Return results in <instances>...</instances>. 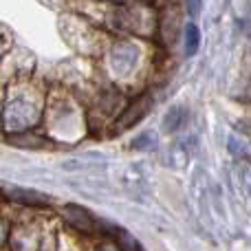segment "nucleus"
<instances>
[{"mask_svg": "<svg viewBox=\"0 0 251 251\" xmlns=\"http://www.w3.org/2000/svg\"><path fill=\"white\" fill-rule=\"evenodd\" d=\"M40 117V104L29 97H16L7 104L4 110V130L7 132H22L31 128Z\"/></svg>", "mask_w": 251, "mask_h": 251, "instance_id": "1", "label": "nucleus"}, {"mask_svg": "<svg viewBox=\"0 0 251 251\" xmlns=\"http://www.w3.org/2000/svg\"><path fill=\"white\" fill-rule=\"evenodd\" d=\"M150 108H152L150 95H143V97H139V100H134L132 104L128 106V110H126L122 117H119V122L115 124V130H117V132H122V130L132 128L134 124H139L143 117H146Z\"/></svg>", "mask_w": 251, "mask_h": 251, "instance_id": "3", "label": "nucleus"}, {"mask_svg": "<svg viewBox=\"0 0 251 251\" xmlns=\"http://www.w3.org/2000/svg\"><path fill=\"white\" fill-rule=\"evenodd\" d=\"M199 44H201L199 26L190 22V25L185 26V55H194V53L199 51Z\"/></svg>", "mask_w": 251, "mask_h": 251, "instance_id": "7", "label": "nucleus"}, {"mask_svg": "<svg viewBox=\"0 0 251 251\" xmlns=\"http://www.w3.org/2000/svg\"><path fill=\"white\" fill-rule=\"evenodd\" d=\"M97 251H119V247H115V245H110V243H104V245H100Z\"/></svg>", "mask_w": 251, "mask_h": 251, "instance_id": "11", "label": "nucleus"}, {"mask_svg": "<svg viewBox=\"0 0 251 251\" xmlns=\"http://www.w3.org/2000/svg\"><path fill=\"white\" fill-rule=\"evenodd\" d=\"M62 218H64L71 227L84 231V234H91V231H95V227H97V221L93 218V214L86 212V209H82V207H77V205H66V207L62 209Z\"/></svg>", "mask_w": 251, "mask_h": 251, "instance_id": "4", "label": "nucleus"}, {"mask_svg": "<svg viewBox=\"0 0 251 251\" xmlns=\"http://www.w3.org/2000/svg\"><path fill=\"white\" fill-rule=\"evenodd\" d=\"M245 185H247V192L251 194V168L245 170Z\"/></svg>", "mask_w": 251, "mask_h": 251, "instance_id": "10", "label": "nucleus"}, {"mask_svg": "<svg viewBox=\"0 0 251 251\" xmlns=\"http://www.w3.org/2000/svg\"><path fill=\"white\" fill-rule=\"evenodd\" d=\"M0 238H2V227H0Z\"/></svg>", "mask_w": 251, "mask_h": 251, "instance_id": "13", "label": "nucleus"}, {"mask_svg": "<svg viewBox=\"0 0 251 251\" xmlns=\"http://www.w3.org/2000/svg\"><path fill=\"white\" fill-rule=\"evenodd\" d=\"M2 196L11 203H20V205H33V207H42V205H49V196L40 194L35 190H26V187H4Z\"/></svg>", "mask_w": 251, "mask_h": 251, "instance_id": "5", "label": "nucleus"}, {"mask_svg": "<svg viewBox=\"0 0 251 251\" xmlns=\"http://www.w3.org/2000/svg\"><path fill=\"white\" fill-rule=\"evenodd\" d=\"M132 146L137 148V150H141V148H150V146H154V137H152L150 132H146V134H141V137H139Z\"/></svg>", "mask_w": 251, "mask_h": 251, "instance_id": "9", "label": "nucleus"}, {"mask_svg": "<svg viewBox=\"0 0 251 251\" xmlns=\"http://www.w3.org/2000/svg\"><path fill=\"white\" fill-rule=\"evenodd\" d=\"M110 69L117 77H128L139 62V49L132 42H117L110 49Z\"/></svg>", "mask_w": 251, "mask_h": 251, "instance_id": "2", "label": "nucleus"}, {"mask_svg": "<svg viewBox=\"0 0 251 251\" xmlns=\"http://www.w3.org/2000/svg\"><path fill=\"white\" fill-rule=\"evenodd\" d=\"M187 4H190V11L196 13V9H199V0H187Z\"/></svg>", "mask_w": 251, "mask_h": 251, "instance_id": "12", "label": "nucleus"}, {"mask_svg": "<svg viewBox=\"0 0 251 251\" xmlns=\"http://www.w3.org/2000/svg\"><path fill=\"white\" fill-rule=\"evenodd\" d=\"M227 146H229V152H231V154H236V156L247 154V146H245V141H238V137H236V134H231V137H229Z\"/></svg>", "mask_w": 251, "mask_h": 251, "instance_id": "8", "label": "nucleus"}, {"mask_svg": "<svg viewBox=\"0 0 251 251\" xmlns=\"http://www.w3.org/2000/svg\"><path fill=\"white\" fill-rule=\"evenodd\" d=\"M185 124V108H181V106H174L172 110H170L168 115H165V122H163V128L168 130V132H176L181 126Z\"/></svg>", "mask_w": 251, "mask_h": 251, "instance_id": "6", "label": "nucleus"}]
</instances>
